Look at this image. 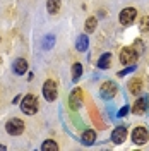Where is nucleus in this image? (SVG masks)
Instances as JSON below:
<instances>
[{
	"mask_svg": "<svg viewBox=\"0 0 149 151\" xmlns=\"http://www.w3.org/2000/svg\"><path fill=\"white\" fill-rule=\"evenodd\" d=\"M21 110L26 115H34L38 112V100L34 94H26L21 100Z\"/></svg>",
	"mask_w": 149,
	"mask_h": 151,
	"instance_id": "obj_1",
	"label": "nucleus"
},
{
	"mask_svg": "<svg viewBox=\"0 0 149 151\" xmlns=\"http://www.w3.org/2000/svg\"><path fill=\"white\" fill-rule=\"evenodd\" d=\"M43 96L47 101H55L57 96H58V88H57V83L48 79L47 83L43 84Z\"/></svg>",
	"mask_w": 149,
	"mask_h": 151,
	"instance_id": "obj_2",
	"label": "nucleus"
},
{
	"mask_svg": "<svg viewBox=\"0 0 149 151\" xmlns=\"http://www.w3.org/2000/svg\"><path fill=\"white\" fill-rule=\"evenodd\" d=\"M5 131L10 136H19V134L24 132V122L21 119H10L9 122L5 124Z\"/></svg>",
	"mask_w": 149,
	"mask_h": 151,
	"instance_id": "obj_3",
	"label": "nucleus"
},
{
	"mask_svg": "<svg viewBox=\"0 0 149 151\" xmlns=\"http://www.w3.org/2000/svg\"><path fill=\"white\" fill-rule=\"evenodd\" d=\"M137 55H139V53H137L134 48H122V50H120V62H122V65H132V64H135Z\"/></svg>",
	"mask_w": 149,
	"mask_h": 151,
	"instance_id": "obj_4",
	"label": "nucleus"
},
{
	"mask_svg": "<svg viewBox=\"0 0 149 151\" xmlns=\"http://www.w3.org/2000/svg\"><path fill=\"white\" fill-rule=\"evenodd\" d=\"M135 17H137V10L134 9V7H127V9H123L120 12V16H118L122 26H130L132 22L135 21Z\"/></svg>",
	"mask_w": 149,
	"mask_h": 151,
	"instance_id": "obj_5",
	"label": "nucleus"
},
{
	"mask_svg": "<svg viewBox=\"0 0 149 151\" xmlns=\"http://www.w3.org/2000/svg\"><path fill=\"white\" fill-rule=\"evenodd\" d=\"M148 139H149L148 129H144V127H135V129L132 131V141H134V144L142 146V144L148 142Z\"/></svg>",
	"mask_w": 149,
	"mask_h": 151,
	"instance_id": "obj_6",
	"label": "nucleus"
},
{
	"mask_svg": "<svg viewBox=\"0 0 149 151\" xmlns=\"http://www.w3.org/2000/svg\"><path fill=\"white\" fill-rule=\"evenodd\" d=\"M100 94H101L103 100H112V98H115V94H117V84L112 83V81H106L100 88Z\"/></svg>",
	"mask_w": 149,
	"mask_h": 151,
	"instance_id": "obj_7",
	"label": "nucleus"
},
{
	"mask_svg": "<svg viewBox=\"0 0 149 151\" xmlns=\"http://www.w3.org/2000/svg\"><path fill=\"white\" fill-rule=\"evenodd\" d=\"M69 105L72 110H79L81 105H82V89L75 88L74 91L70 93V98H69Z\"/></svg>",
	"mask_w": 149,
	"mask_h": 151,
	"instance_id": "obj_8",
	"label": "nucleus"
},
{
	"mask_svg": "<svg viewBox=\"0 0 149 151\" xmlns=\"http://www.w3.org/2000/svg\"><path fill=\"white\" fill-rule=\"evenodd\" d=\"M148 105H149V100L146 98V96L137 98L135 103H134V106H132V112L135 113V115H142V113L148 110Z\"/></svg>",
	"mask_w": 149,
	"mask_h": 151,
	"instance_id": "obj_9",
	"label": "nucleus"
},
{
	"mask_svg": "<svg viewBox=\"0 0 149 151\" xmlns=\"http://www.w3.org/2000/svg\"><path fill=\"white\" fill-rule=\"evenodd\" d=\"M125 137H127V127L125 125H120V127H117L112 132V141L115 144H122V142L125 141Z\"/></svg>",
	"mask_w": 149,
	"mask_h": 151,
	"instance_id": "obj_10",
	"label": "nucleus"
},
{
	"mask_svg": "<svg viewBox=\"0 0 149 151\" xmlns=\"http://www.w3.org/2000/svg\"><path fill=\"white\" fill-rule=\"evenodd\" d=\"M12 69H14V72L17 76L26 74V72H28V62H26V58H17V60H14Z\"/></svg>",
	"mask_w": 149,
	"mask_h": 151,
	"instance_id": "obj_11",
	"label": "nucleus"
},
{
	"mask_svg": "<svg viewBox=\"0 0 149 151\" xmlns=\"http://www.w3.org/2000/svg\"><path fill=\"white\" fill-rule=\"evenodd\" d=\"M94 141H96V132H94L93 129L84 131V134H82V142L84 144H86V146H91V144H94Z\"/></svg>",
	"mask_w": 149,
	"mask_h": 151,
	"instance_id": "obj_12",
	"label": "nucleus"
},
{
	"mask_svg": "<svg viewBox=\"0 0 149 151\" xmlns=\"http://www.w3.org/2000/svg\"><path fill=\"white\" fill-rule=\"evenodd\" d=\"M47 10L48 14H57L60 10V0H47Z\"/></svg>",
	"mask_w": 149,
	"mask_h": 151,
	"instance_id": "obj_13",
	"label": "nucleus"
},
{
	"mask_svg": "<svg viewBox=\"0 0 149 151\" xmlns=\"http://www.w3.org/2000/svg\"><path fill=\"white\" fill-rule=\"evenodd\" d=\"M110 64H112V55H110V53H103V55L100 57V60H98V67H100V69H108Z\"/></svg>",
	"mask_w": 149,
	"mask_h": 151,
	"instance_id": "obj_14",
	"label": "nucleus"
},
{
	"mask_svg": "<svg viewBox=\"0 0 149 151\" xmlns=\"http://www.w3.org/2000/svg\"><path fill=\"white\" fill-rule=\"evenodd\" d=\"M129 89H130L132 94H139L140 89H142V81L140 79H132L129 83Z\"/></svg>",
	"mask_w": 149,
	"mask_h": 151,
	"instance_id": "obj_15",
	"label": "nucleus"
},
{
	"mask_svg": "<svg viewBox=\"0 0 149 151\" xmlns=\"http://www.w3.org/2000/svg\"><path fill=\"white\" fill-rule=\"evenodd\" d=\"M87 36L86 35H81V36L77 38V43H75V48L79 50V52H86L87 50Z\"/></svg>",
	"mask_w": 149,
	"mask_h": 151,
	"instance_id": "obj_16",
	"label": "nucleus"
},
{
	"mask_svg": "<svg viewBox=\"0 0 149 151\" xmlns=\"http://www.w3.org/2000/svg\"><path fill=\"white\" fill-rule=\"evenodd\" d=\"M96 26H98V21H96V17H89L87 21H86V24H84L86 33H94Z\"/></svg>",
	"mask_w": 149,
	"mask_h": 151,
	"instance_id": "obj_17",
	"label": "nucleus"
},
{
	"mask_svg": "<svg viewBox=\"0 0 149 151\" xmlns=\"http://www.w3.org/2000/svg\"><path fill=\"white\" fill-rule=\"evenodd\" d=\"M81 74H82V65H81V64H74V65H72V81L77 83L79 77H81Z\"/></svg>",
	"mask_w": 149,
	"mask_h": 151,
	"instance_id": "obj_18",
	"label": "nucleus"
},
{
	"mask_svg": "<svg viewBox=\"0 0 149 151\" xmlns=\"http://www.w3.org/2000/svg\"><path fill=\"white\" fill-rule=\"evenodd\" d=\"M41 150L43 151H57L58 150V144L55 141H52V139H48V141H45L41 144Z\"/></svg>",
	"mask_w": 149,
	"mask_h": 151,
	"instance_id": "obj_19",
	"label": "nucleus"
},
{
	"mask_svg": "<svg viewBox=\"0 0 149 151\" xmlns=\"http://www.w3.org/2000/svg\"><path fill=\"white\" fill-rule=\"evenodd\" d=\"M53 45H55V36L53 35H48V36L43 38V48L45 50H50Z\"/></svg>",
	"mask_w": 149,
	"mask_h": 151,
	"instance_id": "obj_20",
	"label": "nucleus"
},
{
	"mask_svg": "<svg viewBox=\"0 0 149 151\" xmlns=\"http://www.w3.org/2000/svg\"><path fill=\"white\" fill-rule=\"evenodd\" d=\"M140 31H144V33H146V31H149V17L148 16H144V17L140 19Z\"/></svg>",
	"mask_w": 149,
	"mask_h": 151,
	"instance_id": "obj_21",
	"label": "nucleus"
},
{
	"mask_svg": "<svg viewBox=\"0 0 149 151\" xmlns=\"http://www.w3.org/2000/svg\"><path fill=\"white\" fill-rule=\"evenodd\" d=\"M132 70H135V67H134V64H132V65H129L127 69H125V70H120V72H118V77H123V76L130 74Z\"/></svg>",
	"mask_w": 149,
	"mask_h": 151,
	"instance_id": "obj_22",
	"label": "nucleus"
},
{
	"mask_svg": "<svg viewBox=\"0 0 149 151\" xmlns=\"http://www.w3.org/2000/svg\"><path fill=\"white\" fill-rule=\"evenodd\" d=\"M129 113V106H122L120 112H118V117H123V115H127Z\"/></svg>",
	"mask_w": 149,
	"mask_h": 151,
	"instance_id": "obj_23",
	"label": "nucleus"
},
{
	"mask_svg": "<svg viewBox=\"0 0 149 151\" xmlns=\"http://www.w3.org/2000/svg\"><path fill=\"white\" fill-rule=\"evenodd\" d=\"M21 98H22V96H16V98H14V100H12V103H17L19 100H21Z\"/></svg>",
	"mask_w": 149,
	"mask_h": 151,
	"instance_id": "obj_24",
	"label": "nucleus"
},
{
	"mask_svg": "<svg viewBox=\"0 0 149 151\" xmlns=\"http://www.w3.org/2000/svg\"><path fill=\"white\" fill-rule=\"evenodd\" d=\"M0 150L4 151V150H7V148H5V146H4V144H0Z\"/></svg>",
	"mask_w": 149,
	"mask_h": 151,
	"instance_id": "obj_25",
	"label": "nucleus"
}]
</instances>
